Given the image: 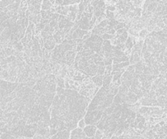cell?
Returning <instances> with one entry per match:
<instances>
[{"label": "cell", "mask_w": 167, "mask_h": 139, "mask_svg": "<svg viewBox=\"0 0 167 139\" xmlns=\"http://www.w3.org/2000/svg\"><path fill=\"white\" fill-rule=\"evenodd\" d=\"M103 111L95 110V111H87V113L84 116V121L86 125H95L100 121L102 117Z\"/></svg>", "instance_id": "6da1fadb"}, {"label": "cell", "mask_w": 167, "mask_h": 139, "mask_svg": "<svg viewBox=\"0 0 167 139\" xmlns=\"http://www.w3.org/2000/svg\"><path fill=\"white\" fill-rule=\"evenodd\" d=\"M88 138L86 136L83 130L80 128H76L70 132L69 139H87Z\"/></svg>", "instance_id": "7a4b0ae2"}, {"label": "cell", "mask_w": 167, "mask_h": 139, "mask_svg": "<svg viewBox=\"0 0 167 139\" xmlns=\"http://www.w3.org/2000/svg\"><path fill=\"white\" fill-rule=\"evenodd\" d=\"M43 42H44V48L47 51H51L55 47V45H56L52 34H50L48 38L43 39Z\"/></svg>", "instance_id": "3957f363"}, {"label": "cell", "mask_w": 167, "mask_h": 139, "mask_svg": "<svg viewBox=\"0 0 167 139\" xmlns=\"http://www.w3.org/2000/svg\"><path fill=\"white\" fill-rule=\"evenodd\" d=\"M70 132L68 130L59 131L53 136H51L49 139H69Z\"/></svg>", "instance_id": "277c9868"}, {"label": "cell", "mask_w": 167, "mask_h": 139, "mask_svg": "<svg viewBox=\"0 0 167 139\" xmlns=\"http://www.w3.org/2000/svg\"><path fill=\"white\" fill-rule=\"evenodd\" d=\"M97 128L95 125H86L83 129V132L87 138H92L96 134Z\"/></svg>", "instance_id": "5b68a950"}, {"label": "cell", "mask_w": 167, "mask_h": 139, "mask_svg": "<svg viewBox=\"0 0 167 139\" xmlns=\"http://www.w3.org/2000/svg\"><path fill=\"white\" fill-rule=\"evenodd\" d=\"M89 34H91V33H89V31H86V30L78 29L76 31H74V32L73 33V34H72V38H73V40H76V39H82L83 36Z\"/></svg>", "instance_id": "8992f818"}, {"label": "cell", "mask_w": 167, "mask_h": 139, "mask_svg": "<svg viewBox=\"0 0 167 139\" xmlns=\"http://www.w3.org/2000/svg\"><path fill=\"white\" fill-rule=\"evenodd\" d=\"M76 55H77V53L74 52V51H67V52H65V55H64V60L73 64V63H74Z\"/></svg>", "instance_id": "52a82bcc"}, {"label": "cell", "mask_w": 167, "mask_h": 139, "mask_svg": "<svg viewBox=\"0 0 167 139\" xmlns=\"http://www.w3.org/2000/svg\"><path fill=\"white\" fill-rule=\"evenodd\" d=\"M141 60V57L137 52H131V55L130 56L129 63L130 65H134Z\"/></svg>", "instance_id": "ba28073f"}, {"label": "cell", "mask_w": 167, "mask_h": 139, "mask_svg": "<svg viewBox=\"0 0 167 139\" xmlns=\"http://www.w3.org/2000/svg\"><path fill=\"white\" fill-rule=\"evenodd\" d=\"M55 11H56V13L59 15L67 17V15L69 13V6H58V7L56 6Z\"/></svg>", "instance_id": "9c48e42d"}, {"label": "cell", "mask_w": 167, "mask_h": 139, "mask_svg": "<svg viewBox=\"0 0 167 139\" xmlns=\"http://www.w3.org/2000/svg\"><path fill=\"white\" fill-rule=\"evenodd\" d=\"M112 80H113V76L111 75H108V76H105L104 79H103V82H102V87H104L105 89H107L108 91L109 90V85L112 83Z\"/></svg>", "instance_id": "30bf717a"}, {"label": "cell", "mask_w": 167, "mask_h": 139, "mask_svg": "<svg viewBox=\"0 0 167 139\" xmlns=\"http://www.w3.org/2000/svg\"><path fill=\"white\" fill-rule=\"evenodd\" d=\"M104 77H105V76H98V75H96V76L92 77L91 80L93 81V83L96 85V86H97L98 88H101Z\"/></svg>", "instance_id": "8fae6325"}, {"label": "cell", "mask_w": 167, "mask_h": 139, "mask_svg": "<svg viewBox=\"0 0 167 139\" xmlns=\"http://www.w3.org/2000/svg\"><path fill=\"white\" fill-rule=\"evenodd\" d=\"M159 1H150V3L148 4V8H147V10L148 12H150L152 14H154L156 12V9H157V7L158 5Z\"/></svg>", "instance_id": "7c38bea8"}, {"label": "cell", "mask_w": 167, "mask_h": 139, "mask_svg": "<svg viewBox=\"0 0 167 139\" xmlns=\"http://www.w3.org/2000/svg\"><path fill=\"white\" fill-rule=\"evenodd\" d=\"M134 74H131V73L125 71V72L121 75V78H120L121 82H123V81H131L134 78Z\"/></svg>", "instance_id": "4fadbf2b"}, {"label": "cell", "mask_w": 167, "mask_h": 139, "mask_svg": "<svg viewBox=\"0 0 167 139\" xmlns=\"http://www.w3.org/2000/svg\"><path fill=\"white\" fill-rule=\"evenodd\" d=\"M53 38H54L55 42L56 44H61L63 42V40H64V38H62V36H61V34H60V31L58 30L57 32H55L54 34H53Z\"/></svg>", "instance_id": "5bb4252c"}, {"label": "cell", "mask_w": 167, "mask_h": 139, "mask_svg": "<svg viewBox=\"0 0 167 139\" xmlns=\"http://www.w3.org/2000/svg\"><path fill=\"white\" fill-rule=\"evenodd\" d=\"M51 8H52V5L50 1H47V0L42 1V5H41L42 11H49Z\"/></svg>", "instance_id": "9a60e30c"}, {"label": "cell", "mask_w": 167, "mask_h": 139, "mask_svg": "<svg viewBox=\"0 0 167 139\" xmlns=\"http://www.w3.org/2000/svg\"><path fill=\"white\" fill-rule=\"evenodd\" d=\"M40 15H41V17L42 19H44V20H51V16H52V13L51 12V11H40Z\"/></svg>", "instance_id": "2e32d148"}, {"label": "cell", "mask_w": 167, "mask_h": 139, "mask_svg": "<svg viewBox=\"0 0 167 139\" xmlns=\"http://www.w3.org/2000/svg\"><path fill=\"white\" fill-rule=\"evenodd\" d=\"M78 63V70H82V71H83L86 67H87L89 66L88 62L85 60L84 57H82V59H81Z\"/></svg>", "instance_id": "e0dca14e"}, {"label": "cell", "mask_w": 167, "mask_h": 139, "mask_svg": "<svg viewBox=\"0 0 167 139\" xmlns=\"http://www.w3.org/2000/svg\"><path fill=\"white\" fill-rule=\"evenodd\" d=\"M124 44H125V48H126L127 50H131V49L133 48L134 46L133 41H132V38H131L130 36L128 37V38L126 39V41H125V42Z\"/></svg>", "instance_id": "ac0fdd59"}, {"label": "cell", "mask_w": 167, "mask_h": 139, "mask_svg": "<svg viewBox=\"0 0 167 139\" xmlns=\"http://www.w3.org/2000/svg\"><path fill=\"white\" fill-rule=\"evenodd\" d=\"M56 79H55V83H56V85L58 87H60V88L64 89V79L60 77V76H55Z\"/></svg>", "instance_id": "d6986e66"}, {"label": "cell", "mask_w": 167, "mask_h": 139, "mask_svg": "<svg viewBox=\"0 0 167 139\" xmlns=\"http://www.w3.org/2000/svg\"><path fill=\"white\" fill-rule=\"evenodd\" d=\"M41 50H42V54H43V58L42 59H46V60H50L51 57V51H47L45 48H42Z\"/></svg>", "instance_id": "ffe728a7"}, {"label": "cell", "mask_w": 167, "mask_h": 139, "mask_svg": "<svg viewBox=\"0 0 167 139\" xmlns=\"http://www.w3.org/2000/svg\"><path fill=\"white\" fill-rule=\"evenodd\" d=\"M114 37H115L116 38H117V39L120 41V42H121V43L124 44V43L125 42V41H126V39L128 38V37H129V36H128V33H127V32H125V33H124V34H122V35L119 36V37H117L116 35H115Z\"/></svg>", "instance_id": "44dd1931"}, {"label": "cell", "mask_w": 167, "mask_h": 139, "mask_svg": "<svg viewBox=\"0 0 167 139\" xmlns=\"http://www.w3.org/2000/svg\"><path fill=\"white\" fill-rule=\"evenodd\" d=\"M20 137L13 136L9 133H1L0 135V139H19Z\"/></svg>", "instance_id": "7402d4cb"}, {"label": "cell", "mask_w": 167, "mask_h": 139, "mask_svg": "<svg viewBox=\"0 0 167 139\" xmlns=\"http://www.w3.org/2000/svg\"><path fill=\"white\" fill-rule=\"evenodd\" d=\"M166 98L165 97L164 95H161V96H159V97L157 98V101L158 103V104L160 107H164V105H165V103L166 101Z\"/></svg>", "instance_id": "603a6c76"}, {"label": "cell", "mask_w": 167, "mask_h": 139, "mask_svg": "<svg viewBox=\"0 0 167 139\" xmlns=\"http://www.w3.org/2000/svg\"><path fill=\"white\" fill-rule=\"evenodd\" d=\"M92 59H93V61H94V63H98V62H101V61L104 60V59H103L99 54H97V53H95L94 55H92Z\"/></svg>", "instance_id": "cb8c5ba5"}, {"label": "cell", "mask_w": 167, "mask_h": 139, "mask_svg": "<svg viewBox=\"0 0 167 139\" xmlns=\"http://www.w3.org/2000/svg\"><path fill=\"white\" fill-rule=\"evenodd\" d=\"M148 30L146 29H143L142 30H140L139 32V37L140 39H143V38H145L147 37V35H148Z\"/></svg>", "instance_id": "d4e9b609"}, {"label": "cell", "mask_w": 167, "mask_h": 139, "mask_svg": "<svg viewBox=\"0 0 167 139\" xmlns=\"http://www.w3.org/2000/svg\"><path fill=\"white\" fill-rule=\"evenodd\" d=\"M105 66H100V67H98V68H97L96 75H98V76H105Z\"/></svg>", "instance_id": "484cf974"}, {"label": "cell", "mask_w": 167, "mask_h": 139, "mask_svg": "<svg viewBox=\"0 0 167 139\" xmlns=\"http://www.w3.org/2000/svg\"><path fill=\"white\" fill-rule=\"evenodd\" d=\"M107 25H108V20L106 19L105 21H101L100 24H98V25L95 26V27L97 28V29H104V28H105Z\"/></svg>", "instance_id": "4316f807"}, {"label": "cell", "mask_w": 167, "mask_h": 139, "mask_svg": "<svg viewBox=\"0 0 167 139\" xmlns=\"http://www.w3.org/2000/svg\"><path fill=\"white\" fill-rule=\"evenodd\" d=\"M105 15H106V18L107 20H113L115 17V13L112 12H109L108 10H105Z\"/></svg>", "instance_id": "83f0119b"}, {"label": "cell", "mask_w": 167, "mask_h": 139, "mask_svg": "<svg viewBox=\"0 0 167 139\" xmlns=\"http://www.w3.org/2000/svg\"><path fill=\"white\" fill-rule=\"evenodd\" d=\"M113 103H116V104H117V105H121V103H121V98L118 94H117V95H115V96H114Z\"/></svg>", "instance_id": "f1b7e54d"}, {"label": "cell", "mask_w": 167, "mask_h": 139, "mask_svg": "<svg viewBox=\"0 0 167 139\" xmlns=\"http://www.w3.org/2000/svg\"><path fill=\"white\" fill-rule=\"evenodd\" d=\"M121 75H122V73H121V72H116V73H115V74L113 76V80H112V82H115V81H117V80H120Z\"/></svg>", "instance_id": "f546056e"}, {"label": "cell", "mask_w": 167, "mask_h": 139, "mask_svg": "<svg viewBox=\"0 0 167 139\" xmlns=\"http://www.w3.org/2000/svg\"><path fill=\"white\" fill-rule=\"evenodd\" d=\"M118 23H119V22L117 21H116L115 19H113V20H108V25L111 26L112 28H114Z\"/></svg>", "instance_id": "4dcf8cb0"}, {"label": "cell", "mask_w": 167, "mask_h": 139, "mask_svg": "<svg viewBox=\"0 0 167 139\" xmlns=\"http://www.w3.org/2000/svg\"><path fill=\"white\" fill-rule=\"evenodd\" d=\"M143 73L144 75H152V69L149 67H145V68L143 69Z\"/></svg>", "instance_id": "1f68e13d"}, {"label": "cell", "mask_w": 167, "mask_h": 139, "mask_svg": "<svg viewBox=\"0 0 167 139\" xmlns=\"http://www.w3.org/2000/svg\"><path fill=\"white\" fill-rule=\"evenodd\" d=\"M115 36V35H114ZM114 36H113V35H109V34H104L100 38H102L103 40H107V41H110L111 39H113V38H114Z\"/></svg>", "instance_id": "d6a6232c"}, {"label": "cell", "mask_w": 167, "mask_h": 139, "mask_svg": "<svg viewBox=\"0 0 167 139\" xmlns=\"http://www.w3.org/2000/svg\"><path fill=\"white\" fill-rule=\"evenodd\" d=\"M112 69H113V66H112V65L106 66V67H105V76H108V75H110V74H111V72H112Z\"/></svg>", "instance_id": "836d02e7"}, {"label": "cell", "mask_w": 167, "mask_h": 139, "mask_svg": "<svg viewBox=\"0 0 167 139\" xmlns=\"http://www.w3.org/2000/svg\"><path fill=\"white\" fill-rule=\"evenodd\" d=\"M104 63L105 66H109V65H113V59H109V58H104Z\"/></svg>", "instance_id": "e575fe53"}, {"label": "cell", "mask_w": 167, "mask_h": 139, "mask_svg": "<svg viewBox=\"0 0 167 139\" xmlns=\"http://www.w3.org/2000/svg\"><path fill=\"white\" fill-rule=\"evenodd\" d=\"M125 25L124 24V23H118L117 25L115 26L113 29H114L115 31H117V30H121V29H124V28H125Z\"/></svg>", "instance_id": "d590c367"}, {"label": "cell", "mask_w": 167, "mask_h": 139, "mask_svg": "<svg viewBox=\"0 0 167 139\" xmlns=\"http://www.w3.org/2000/svg\"><path fill=\"white\" fill-rule=\"evenodd\" d=\"M106 10H108L109 12H116V7L115 5H106Z\"/></svg>", "instance_id": "8d00e7d4"}, {"label": "cell", "mask_w": 167, "mask_h": 139, "mask_svg": "<svg viewBox=\"0 0 167 139\" xmlns=\"http://www.w3.org/2000/svg\"><path fill=\"white\" fill-rule=\"evenodd\" d=\"M36 82H37V81H27L25 84H26V86H27V87H29V88L32 89L33 86L35 85Z\"/></svg>", "instance_id": "74e56055"}, {"label": "cell", "mask_w": 167, "mask_h": 139, "mask_svg": "<svg viewBox=\"0 0 167 139\" xmlns=\"http://www.w3.org/2000/svg\"><path fill=\"white\" fill-rule=\"evenodd\" d=\"M125 32H127V30L124 28V29H121V30H117V31H116V34H115V35H116L117 37H119V36L122 35V34H124V33H125Z\"/></svg>", "instance_id": "f35d334b"}, {"label": "cell", "mask_w": 167, "mask_h": 139, "mask_svg": "<svg viewBox=\"0 0 167 139\" xmlns=\"http://www.w3.org/2000/svg\"><path fill=\"white\" fill-rule=\"evenodd\" d=\"M125 71L131 73V74H134V65H129Z\"/></svg>", "instance_id": "ab89813d"}, {"label": "cell", "mask_w": 167, "mask_h": 139, "mask_svg": "<svg viewBox=\"0 0 167 139\" xmlns=\"http://www.w3.org/2000/svg\"><path fill=\"white\" fill-rule=\"evenodd\" d=\"M82 59V55L81 54V52H78V53H77V55H76L75 59H74V62L76 63H78L81 59Z\"/></svg>", "instance_id": "60d3db41"}, {"label": "cell", "mask_w": 167, "mask_h": 139, "mask_svg": "<svg viewBox=\"0 0 167 139\" xmlns=\"http://www.w3.org/2000/svg\"><path fill=\"white\" fill-rule=\"evenodd\" d=\"M78 128H80V129H82L86 127V124H85V121H84L83 119H82L78 123Z\"/></svg>", "instance_id": "b9f144b4"}, {"label": "cell", "mask_w": 167, "mask_h": 139, "mask_svg": "<svg viewBox=\"0 0 167 139\" xmlns=\"http://www.w3.org/2000/svg\"><path fill=\"white\" fill-rule=\"evenodd\" d=\"M130 65V63L129 62H123V63H119V67H120V68H125V67H128Z\"/></svg>", "instance_id": "7bdbcfd3"}, {"label": "cell", "mask_w": 167, "mask_h": 139, "mask_svg": "<svg viewBox=\"0 0 167 139\" xmlns=\"http://www.w3.org/2000/svg\"><path fill=\"white\" fill-rule=\"evenodd\" d=\"M58 25V23H57V21H50V23H49V26L51 28H55V26Z\"/></svg>", "instance_id": "ee69618b"}, {"label": "cell", "mask_w": 167, "mask_h": 139, "mask_svg": "<svg viewBox=\"0 0 167 139\" xmlns=\"http://www.w3.org/2000/svg\"><path fill=\"white\" fill-rule=\"evenodd\" d=\"M59 17H60L59 14H57V13H54V14H52V16H51V18L50 21H57Z\"/></svg>", "instance_id": "f6af8a7d"}, {"label": "cell", "mask_w": 167, "mask_h": 139, "mask_svg": "<svg viewBox=\"0 0 167 139\" xmlns=\"http://www.w3.org/2000/svg\"><path fill=\"white\" fill-rule=\"evenodd\" d=\"M121 63V58H113V64H119Z\"/></svg>", "instance_id": "bcb514c9"}, {"label": "cell", "mask_w": 167, "mask_h": 139, "mask_svg": "<svg viewBox=\"0 0 167 139\" xmlns=\"http://www.w3.org/2000/svg\"><path fill=\"white\" fill-rule=\"evenodd\" d=\"M129 59H130V57H128V56H125V55H123V56H121V63H123V62H129Z\"/></svg>", "instance_id": "7dc6e473"}, {"label": "cell", "mask_w": 167, "mask_h": 139, "mask_svg": "<svg viewBox=\"0 0 167 139\" xmlns=\"http://www.w3.org/2000/svg\"><path fill=\"white\" fill-rule=\"evenodd\" d=\"M50 23V20H44V19H41L40 21V24H42L43 25H48Z\"/></svg>", "instance_id": "c3c4849f"}, {"label": "cell", "mask_w": 167, "mask_h": 139, "mask_svg": "<svg viewBox=\"0 0 167 139\" xmlns=\"http://www.w3.org/2000/svg\"><path fill=\"white\" fill-rule=\"evenodd\" d=\"M89 67H90V68H91L92 70H94V71H97L98 66L96 65V63H92V64H91V65H89Z\"/></svg>", "instance_id": "681fc988"}, {"label": "cell", "mask_w": 167, "mask_h": 139, "mask_svg": "<svg viewBox=\"0 0 167 139\" xmlns=\"http://www.w3.org/2000/svg\"><path fill=\"white\" fill-rule=\"evenodd\" d=\"M131 55V50H125V51H124V55H125V56H128L129 57L130 55Z\"/></svg>", "instance_id": "f907efd6"}, {"label": "cell", "mask_w": 167, "mask_h": 139, "mask_svg": "<svg viewBox=\"0 0 167 139\" xmlns=\"http://www.w3.org/2000/svg\"><path fill=\"white\" fill-rule=\"evenodd\" d=\"M49 30H50V26H49V24L48 25H46L44 29H43V31L44 32H46V33H49Z\"/></svg>", "instance_id": "816d5d0a"}, {"label": "cell", "mask_w": 167, "mask_h": 139, "mask_svg": "<svg viewBox=\"0 0 167 139\" xmlns=\"http://www.w3.org/2000/svg\"><path fill=\"white\" fill-rule=\"evenodd\" d=\"M91 34H87V35H85V36H83V38H82V41H87L88 38L91 37Z\"/></svg>", "instance_id": "f5cc1de1"}, {"label": "cell", "mask_w": 167, "mask_h": 139, "mask_svg": "<svg viewBox=\"0 0 167 139\" xmlns=\"http://www.w3.org/2000/svg\"><path fill=\"white\" fill-rule=\"evenodd\" d=\"M68 82H69V85H73L74 84V81L73 80V79H70V80L68 81Z\"/></svg>", "instance_id": "db71d44e"}, {"label": "cell", "mask_w": 167, "mask_h": 139, "mask_svg": "<svg viewBox=\"0 0 167 139\" xmlns=\"http://www.w3.org/2000/svg\"><path fill=\"white\" fill-rule=\"evenodd\" d=\"M19 139H25V138H23V137H20V138H19Z\"/></svg>", "instance_id": "11a10c76"}]
</instances>
